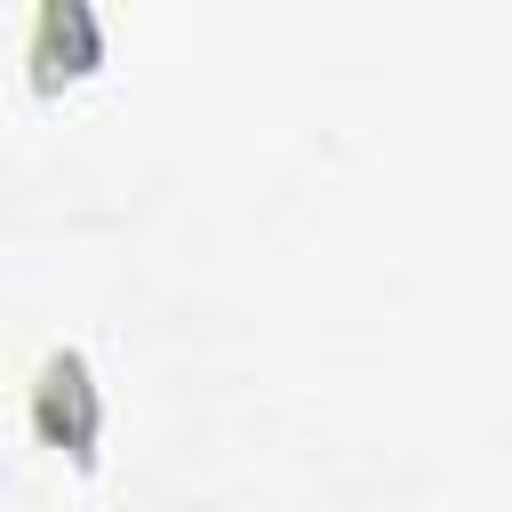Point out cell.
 Returning a JSON list of instances; mask_svg holds the SVG:
<instances>
[{
  "mask_svg": "<svg viewBox=\"0 0 512 512\" xmlns=\"http://www.w3.org/2000/svg\"><path fill=\"white\" fill-rule=\"evenodd\" d=\"M32 80H40V96H56L64 80H72V64H80V80L104 64V32H96V16H88V0H40V40H32Z\"/></svg>",
  "mask_w": 512,
  "mask_h": 512,
  "instance_id": "6da1fadb",
  "label": "cell"
}]
</instances>
